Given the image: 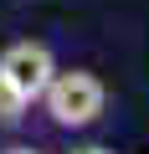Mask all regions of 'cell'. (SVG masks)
Returning <instances> with one entry per match:
<instances>
[{
    "label": "cell",
    "instance_id": "obj_3",
    "mask_svg": "<svg viewBox=\"0 0 149 154\" xmlns=\"http://www.w3.org/2000/svg\"><path fill=\"white\" fill-rule=\"evenodd\" d=\"M26 113H31V103L5 82V77H0V134H16V128L26 123Z\"/></svg>",
    "mask_w": 149,
    "mask_h": 154
},
{
    "label": "cell",
    "instance_id": "obj_2",
    "mask_svg": "<svg viewBox=\"0 0 149 154\" xmlns=\"http://www.w3.org/2000/svg\"><path fill=\"white\" fill-rule=\"evenodd\" d=\"M0 77H5V82L36 108V98L46 93V82L57 77V57H51V46L46 41H11L5 51H0Z\"/></svg>",
    "mask_w": 149,
    "mask_h": 154
},
{
    "label": "cell",
    "instance_id": "obj_1",
    "mask_svg": "<svg viewBox=\"0 0 149 154\" xmlns=\"http://www.w3.org/2000/svg\"><path fill=\"white\" fill-rule=\"evenodd\" d=\"M36 108L46 113L51 128L82 134V128H93L108 113V88H103V77L88 72V67H57V77L46 82V93L36 98Z\"/></svg>",
    "mask_w": 149,
    "mask_h": 154
},
{
    "label": "cell",
    "instance_id": "obj_4",
    "mask_svg": "<svg viewBox=\"0 0 149 154\" xmlns=\"http://www.w3.org/2000/svg\"><path fill=\"white\" fill-rule=\"evenodd\" d=\"M67 154H118V149H108V144H77V149H67Z\"/></svg>",
    "mask_w": 149,
    "mask_h": 154
},
{
    "label": "cell",
    "instance_id": "obj_5",
    "mask_svg": "<svg viewBox=\"0 0 149 154\" xmlns=\"http://www.w3.org/2000/svg\"><path fill=\"white\" fill-rule=\"evenodd\" d=\"M0 154H46V149H36V144H5Z\"/></svg>",
    "mask_w": 149,
    "mask_h": 154
}]
</instances>
